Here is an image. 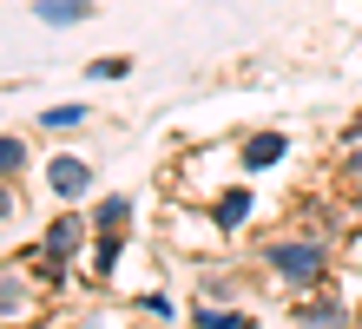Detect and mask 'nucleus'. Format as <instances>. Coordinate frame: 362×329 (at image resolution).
<instances>
[{
	"mask_svg": "<svg viewBox=\"0 0 362 329\" xmlns=\"http://www.w3.org/2000/svg\"><path fill=\"white\" fill-rule=\"evenodd\" d=\"M270 263H276V277H290V283H316L323 277V244H276Z\"/></svg>",
	"mask_w": 362,
	"mask_h": 329,
	"instance_id": "f257e3e1",
	"label": "nucleus"
},
{
	"mask_svg": "<svg viewBox=\"0 0 362 329\" xmlns=\"http://www.w3.org/2000/svg\"><path fill=\"white\" fill-rule=\"evenodd\" d=\"M284 151H290V139H284V132H257V139L244 145V165H250V171H270L276 158H284Z\"/></svg>",
	"mask_w": 362,
	"mask_h": 329,
	"instance_id": "f03ea898",
	"label": "nucleus"
},
{
	"mask_svg": "<svg viewBox=\"0 0 362 329\" xmlns=\"http://www.w3.org/2000/svg\"><path fill=\"white\" fill-rule=\"evenodd\" d=\"M198 329H250V323H244V316H230V310H204Z\"/></svg>",
	"mask_w": 362,
	"mask_h": 329,
	"instance_id": "0eeeda50",
	"label": "nucleus"
},
{
	"mask_svg": "<svg viewBox=\"0 0 362 329\" xmlns=\"http://www.w3.org/2000/svg\"><path fill=\"white\" fill-rule=\"evenodd\" d=\"M0 158H7V171H20V165H27V145H20V139H7V145H0Z\"/></svg>",
	"mask_w": 362,
	"mask_h": 329,
	"instance_id": "9b49d317",
	"label": "nucleus"
},
{
	"mask_svg": "<svg viewBox=\"0 0 362 329\" xmlns=\"http://www.w3.org/2000/svg\"><path fill=\"white\" fill-rule=\"evenodd\" d=\"M250 217V191H230V197H218V224H244Z\"/></svg>",
	"mask_w": 362,
	"mask_h": 329,
	"instance_id": "423d86ee",
	"label": "nucleus"
},
{
	"mask_svg": "<svg viewBox=\"0 0 362 329\" xmlns=\"http://www.w3.org/2000/svg\"><path fill=\"white\" fill-rule=\"evenodd\" d=\"M79 119H86V105H53V112H47L53 132H66V125H79Z\"/></svg>",
	"mask_w": 362,
	"mask_h": 329,
	"instance_id": "6e6552de",
	"label": "nucleus"
},
{
	"mask_svg": "<svg viewBox=\"0 0 362 329\" xmlns=\"http://www.w3.org/2000/svg\"><path fill=\"white\" fill-rule=\"evenodd\" d=\"M86 185H93V171L79 165V158H53V191H59V197H79Z\"/></svg>",
	"mask_w": 362,
	"mask_h": 329,
	"instance_id": "7ed1b4c3",
	"label": "nucleus"
},
{
	"mask_svg": "<svg viewBox=\"0 0 362 329\" xmlns=\"http://www.w3.org/2000/svg\"><path fill=\"white\" fill-rule=\"evenodd\" d=\"M99 224H105V231L125 224V197H105V204H99Z\"/></svg>",
	"mask_w": 362,
	"mask_h": 329,
	"instance_id": "1a4fd4ad",
	"label": "nucleus"
},
{
	"mask_svg": "<svg viewBox=\"0 0 362 329\" xmlns=\"http://www.w3.org/2000/svg\"><path fill=\"white\" fill-rule=\"evenodd\" d=\"M73 244H79V217H59V224L47 231V257H53V263L73 257Z\"/></svg>",
	"mask_w": 362,
	"mask_h": 329,
	"instance_id": "39448f33",
	"label": "nucleus"
},
{
	"mask_svg": "<svg viewBox=\"0 0 362 329\" xmlns=\"http://www.w3.org/2000/svg\"><path fill=\"white\" fill-rule=\"evenodd\" d=\"M40 20H47V27H73V20H86L93 7H86V0H40V7H33Z\"/></svg>",
	"mask_w": 362,
	"mask_h": 329,
	"instance_id": "20e7f679",
	"label": "nucleus"
},
{
	"mask_svg": "<svg viewBox=\"0 0 362 329\" xmlns=\"http://www.w3.org/2000/svg\"><path fill=\"white\" fill-rule=\"evenodd\" d=\"M303 323H310V329H329V323H336V310H329V303H323V310H303Z\"/></svg>",
	"mask_w": 362,
	"mask_h": 329,
	"instance_id": "f8f14e48",
	"label": "nucleus"
},
{
	"mask_svg": "<svg viewBox=\"0 0 362 329\" xmlns=\"http://www.w3.org/2000/svg\"><path fill=\"white\" fill-rule=\"evenodd\" d=\"M125 73H132V59H119V53H112V59H99V66H93V79H125Z\"/></svg>",
	"mask_w": 362,
	"mask_h": 329,
	"instance_id": "9d476101",
	"label": "nucleus"
}]
</instances>
